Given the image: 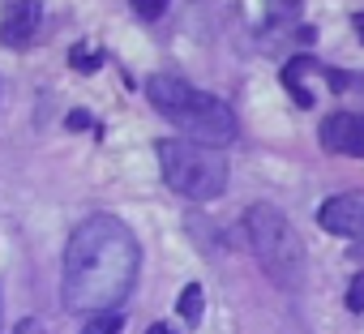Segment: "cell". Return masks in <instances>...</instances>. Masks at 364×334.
<instances>
[{
    "instance_id": "3",
    "label": "cell",
    "mask_w": 364,
    "mask_h": 334,
    "mask_svg": "<svg viewBox=\"0 0 364 334\" xmlns=\"http://www.w3.org/2000/svg\"><path fill=\"white\" fill-rule=\"evenodd\" d=\"M245 240H249L257 266L266 270V279H274L287 291L304 287V279H309V253H304L300 232L291 227V219L279 206H266V202L249 206L245 210Z\"/></svg>"
},
{
    "instance_id": "4",
    "label": "cell",
    "mask_w": 364,
    "mask_h": 334,
    "mask_svg": "<svg viewBox=\"0 0 364 334\" xmlns=\"http://www.w3.org/2000/svg\"><path fill=\"white\" fill-rule=\"evenodd\" d=\"M159 172L163 185L189 202H215L228 189V154L198 146L189 137H163L159 146Z\"/></svg>"
},
{
    "instance_id": "1",
    "label": "cell",
    "mask_w": 364,
    "mask_h": 334,
    "mask_svg": "<svg viewBox=\"0 0 364 334\" xmlns=\"http://www.w3.org/2000/svg\"><path fill=\"white\" fill-rule=\"evenodd\" d=\"M141 249L124 219L90 215L69 232L60 257V300L73 313H116L137 283Z\"/></svg>"
},
{
    "instance_id": "12",
    "label": "cell",
    "mask_w": 364,
    "mask_h": 334,
    "mask_svg": "<svg viewBox=\"0 0 364 334\" xmlns=\"http://www.w3.org/2000/svg\"><path fill=\"white\" fill-rule=\"evenodd\" d=\"M347 308H351V313H364V274L351 279V287H347Z\"/></svg>"
},
{
    "instance_id": "6",
    "label": "cell",
    "mask_w": 364,
    "mask_h": 334,
    "mask_svg": "<svg viewBox=\"0 0 364 334\" xmlns=\"http://www.w3.org/2000/svg\"><path fill=\"white\" fill-rule=\"evenodd\" d=\"M321 146L330 154H347V158H364V112H330L317 129Z\"/></svg>"
},
{
    "instance_id": "9",
    "label": "cell",
    "mask_w": 364,
    "mask_h": 334,
    "mask_svg": "<svg viewBox=\"0 0 364 334\" xmlns=\"http://www.w3.org/2000/svg\"><path fill=\"white\" fill-rule=\"evenodd\" d=\"M120 330H124V317L120 313H95L82 325V334H120Z\"/></svg>"
},
{
    "instance_id": "11",
    "label": "cell",
    "mask_w": 364,
    "mask_h": 334,
    "mask_svg": "<svg viewBox=\"0 0 364 334\" xmlns=\"http://www.w3.org/2000/svg\"><path fill=\"white\" fill-rule=\"evenodd\" d=\"M163 0H133V14L137 18H146V22H154V18H163Z\"/></svg>"
},
{
    "instance_id": "2",
    "label": "cell",
    "mask_w": 364,
    "mask_h": 334,
    "mask_svg": "<svg viewBox=\"0 0 364 334\" xmlns=\"http://www.w3.org/2000/svg\"><path fill=\"white\" fill-rule=\"evenodd\" d=\"M146 99H150V107H154L163 120H171L180 133H185L189 141H198V146L223 150V146L236 141V133H240L236 112H232L219 95L198 90V86H189L185 77H167V73L150 77V82H146Z\"/></svg>"
},
{
    "instance_id": "5",
    "label": "cell",
    "mask_w": 364,
    "mask_h": 334,
    "mask_svg": "<svg viewBox=\"0 0 364 334\" xmlns=\"http://www.w3.org/2000/svg\"><path fill=\"white\" fill-rule=\"evenodd\" d=\"M317 223H321V232H330V236L364 240V189L326 198V202L317 206Z\"/></svg>"
},
{
    "instance_id": "15",
    "label": "cell",
    "mask_w": 364,
    "mask_h": 334,
    "mask_svg": "<svg viewBox=\"0 0 364 334\" xmlns=\"http://www.w3.org/2000/svg\"><path fill=\"white\" fill-rule=\"evenodd\" d=\"M355 35L364 39V14H355Z\"/></svg>"
},
{
    "instance_id": "8",
    "label": "cell",
    "mask_w": 364,
    "mask_h": 334,
    "mask_svg": "<svg viewBox=\"0 0 364 334\" xmlns=\"http://www.w3.org/2000/svg\"><path fill=\"white\" fill-rule=\"evenodd\" d=\"M176 308H180V317H185L189 325H198L202 321V283H189L185 291H180V304Z\"/></svg>"
},
{
    "instance_id": "13",
    "label": "cell",
    "mask_w": 364,
    "mask_h": 334,
    "mask_svg": "<svg viewBox=\"0 0 364 334\" xmlns=\"http://www.w3.org/2000/svg\"><path fill=\"white\" fill-rule=\"evenodd\" d=\"M18 334H43V325H39V321H22Z\"/></svg>"
},
{
    "instance_id": "14",
    "label": "cell",
    "mask_w": 364,
    "mask_h": 334,
    "mask_svg": "<svg viewBox=\"0 0 364 334\" xmlns=\"http://www.w3.org/2000/svg\"><path fill=\"white\" fill-rule=\"evenodd\" d=\"M146 334H176V330H171V325H163V321H159V325H150V330H146Z\"/></svg>"
},
{
    "instance_id": "7",
    "label": "cell",
    "mask_w": 364,
    "mask_h": 334,
    "mask_svg": "<svg viewBox=\"0 0 364 334\" xmlns=\"http://www.w3.org/2000/svg\"><path fill=\"white\" fill-rule=\"evenodd\" d=\"M39 5H26V0H18V5H9L5 14H0V43L9 48H26L39 31Z\"/></svg>"
},
{
    "instance_id": "10",
    "label": "cell",
    "mask_w": 364,
    "mask_h": 334,
    "mask_svg": "<svg viewBox=\"0 0 364 334\" xmlns=\"http://www.w3.org/2000/svg\"><path fill=\"white\" fill-rule=\"evenodd\" d=\"M69 65H73V69H82V73H90V69H99V65H103V52H99V48H90V43H77V48L69 52Z\"/></svg>"
}]
</instances>
